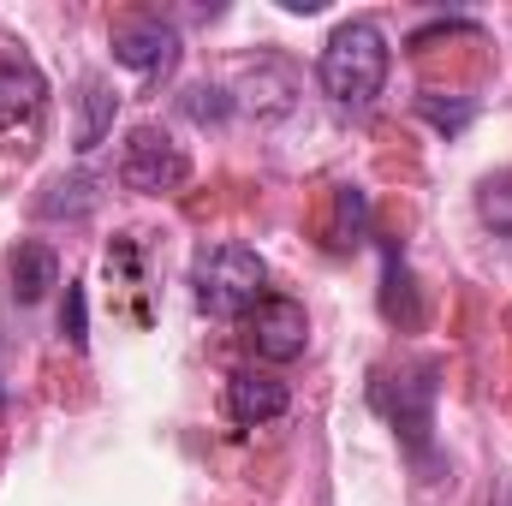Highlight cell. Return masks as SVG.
Wrapping results in <instances>:
<instances>
[{"instance_id": "6da1fadb", "label": "cell", "mask_w": 512, "mask_h": 506, "mask_svg": "<svg viewBox=\"0 0 512 506\" xmlns=\"http://www.w3.org/2000/svg\"><path fill=\"white\" fill-rule=\"evenodd\" d=\"M316 78H322V96H328L334 108L370 114L376 96H382V84H387V36L370 24V18L340 24V30L328 36V48H322Z\"/></svg>"}, {"instance_id": "7a4b0ae2", "label": "cell", "mask_w": 512, "mask_h": 506, "mask_svg": "<svg viewBox=\"0 0 512 506\" xmlns=\"http://www.w3.org/2000/svg\"><path fill=\"white\" fill-rule=\"evenodd\" d=\"M268 268L251 245H203L191 262V292H197V310L215 316V322H245L256 304L268 298L262 292Z\"/></svg>"}, {"instance_id": "3957f363", "label": "cell", "mask_w": 512, "mask_h": 506, "mask_svg": "<svg viewBox=\"0 0 512 506\" xmlns=\"http://www.w3.org/2000/svg\"><path fill=\"white\" fill-rule=\"evenodd\" d=\"M191 179V155L167 137L161 126H137L126 137V155H120V185L143 191V197H167Z\"/></svg>"}, {"instance_id": "277c9868", "label": "cell", "mask_w": 512, "mask_h": 506, "mask_svg": "<svg viewBox=\"0 0 512 506\" xmlns=\"http://www.w3.org/2000/svg\"><path fill=\"white\" fill-rule=\"evenodd\" d=\"M399 393L387 387L382 376H376V387H370V399H376V411H382L387 423L423 453L429 447V429H435V417H429V405H435V364H417V370H399Z\"/></svg>"}, {"instance_id": "5b68a950", "label": "cell", "mask_w": 512, "mask_h": 506, "mask_svg": "<svg viewBox=\"0 0 512 506\" xmlns=\"http://www.w3.org/2000/svg\"><path fill=\"white\" fill-rule=\"evenodd\" d=\"M245 340H251V352L262 364H292L310 346V316H304L298 298H262L245 316Z\"/></svg>"}, {"instance_id": "8992f818", "label": "cell", "mask_w": 512, "mask_h": 506, "mask_svg": "<svg viewBox=\"0 0 512 506\" xmlns=\"http://www.w3.org/2000/svg\"><path fill=\"white\" fill-rule=\"evenodd\" d=\"M114 60L143 72V78H167L179 66V30L161 24L155 12H137V18H120L114 24Z\"/></svg>"}, {"instance_id": "52a82bcc", "label": "cell", "mask_w": 512, "mask_h": 506, "mask_svg": "<svg viewBox=\"0 0 512 506\" xmlns=\"http://www.w3.org/2000/svg\"><path fill=\"white\" fill-rule=\"evenodd\" d=\"M286 405H292L286 381L268 376V370H233V376H227V417H233L239 429H262V423L286 417Z\"/></svg>"}, {"instance_id": "ba28073f", "label": "cell", "mask_w": 512, "mask_h": 506, "mask_svg": "<svg viewBox=\"0 0 512 506\" xmlns=\"http://www.w3.org/2000/svg\"><path fill=\"white\" fill-rule=\"evenodd\" d=\"M48 84L30 60H0V131H30L42 120Z\"/></svg>"}, {"instance_id": "9c48e42d", "label": "cell", "mask_w": 512, "mask_h": 506, "mask_svg": "<svg viewBox=\"0 0 512 506\" xmlns=\"http://www.w3.org/2000/svg\"><path fill=\"white\" fill-rule=\"evenodd\" d=\"M6 280H12V298L18 304H42L48 286H60V256L30 239V245H18V251L6 256Z\"/></svg>"}, {"instance_id": "30bf717a", "label": "cell", "mask_w": 512, "mask_h": 506, "mask_svg": "<svg viewBox=\"0 0 512 506\" xmlns=\"http://www.w3.org/2000/svg\"><path fill=\"white\" fill-rule=\"evenodd\" d=\"M114 108H120L114 84L108 78H84V90H78V155L102 149V137L114 131Z\"/></svg>"}, {"instance_id": "8fae6325", "label": "cell", "mask_w": 512, "mask_h": 506, "mask_svg": "<svg viewBox=\"0 0 512 506\" xmlns=\"http://www.w3.org/2000/svg\"><path fill=\"white\" fill-rule=\"evenodd\" d=\"M364 221H370V197L358 185H340L334 191V227H328V251H352L364 239Z\"/></svg>"}, {"instance_id": "7c38bea8", "label": "cell", "mask_w": 512, "mask_h": 506, "mask_svg": "<svg viewBox=\"0 0 512 506\" xmlns=\"http://www.w3.org/2000/svg\"><path fill=\"white\" fill-rule=\"evenodd\" d=\"M382 316H387V322H399V328H417V322H423V310H417V292H411V274H405V262H399V251H387Z\"/></svg>"}, {"instance_id": "4fadbf2b", "label": "cell", "mask_w": 512, "mask_h": 506, "mask_svg": "<svg viewBox=\"0 0 512 506\" xmlns=\"http://www.w3.org/2000/svg\"><path fill=\"white\" fill-rule=\"evenodd\" d=\"M477 215H483L489 233L512 239V167L507 173H489V179L477 185Z\"/></svg>"}, {"instance_id": "5bb4252c", "label": "cell", "mask_w": 512, "mask_h": 506, "mask_svg": "<svg viewBox=\"0 0 512 506\" xmlns=\"http://www.w3.org/2000/svg\"><path fill=\"white\" fill-rule=\"evenodd\" d=\"M36 209H42V215H84V209H96V179H84V173L54 179L48 197H42Z\"/></svg>"}, {"instance_id": "9a60e30c", "label": "cell", "mask_w": 512, "mask_h": 506, "mask_svg": "<svg viewBox=\"0 0 512 506\" xmlns=\"http://www.w3.org/2000/svg\"><path fill=\"white\" fill-rule=\"evenodd\" d=\"M417 114H423L435 131H447V137H453V131L471 126V114H477V108H471V102H441L435 90H423V96H417Z\"/></svg>"}, {"instance_id": "2e32d148", "label": "cell", "mask_w": 512, "mask_h": 506, "mask_svg": "<svg viewBox=\"0 0 512 506\" xmlns=\"http://www.w3.org/2000/svg\"><path fill=\"white\" fill-rule=\"evenodd\" d=\"M185 114H191L197 126H221V120L233 114V96L215 90V84H197V90H185Z\"/></svg>"}, {"instance_id": "e0dca14e", "label": "cell", "mask_w": 512, "mask_h": 506, "mask_svg": "<svg viewBox=\"0 0 512 506\" xmlns=\"http://www.w3.org/2000/svg\"><path fill=\"white\" fill-rule=\"evenodd\" d=\"M60 334H66L72 346H84V340H90V310H84V286H78V280H66V310H60Z\"/></svg>"}]
</instances>
